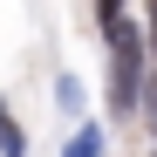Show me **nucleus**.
I'll return each instance as SVG.
<instances>
[{"instance_id":"obj_3","label":"nucleus","mask_w":157,"mask_h":157,"mask_svg":"<svg viewBox=\"0 0 157 157\" xmlns=\"http://www.w3.org/2000/svg\"><path fill=\"white\" fill-rule=\"evenodd\" d=\"M62 157H102V130H96V123H82V130H75V144H68Z\"/></svg>"},{"instance_id":"obj_2","label":"nucleus","mask_w":157,"mask_h":157,"mask_svg":"<svg viewBox=\"0 0 157 157\" xmlns=\"http://www.w3.org/2000/svg\"><path fill=\"white\" fill-rule=\"evenodd\" d=\"M0 157H28V144H21V116L0 102Z\"/></svg>"},{"instance_id":"obj_6","label":"nucleus","mask_w":157,"mask_h":157,"mask_svg":"<svg viewBox=\"0 0 157 157\" xmlns=\"http://www.w3.org/2000/svg\"><path fill=\"white\" fill-rule=\"evenodd\" d=\"M96 21H102V28H116V21H123V0H96Z\"/></svg>"},{"instance_id":"obj_4","label":"nucleus","mask_w":157,"mask_h":157,"mask_svg":"<svg viewBox=\"0 0 157 157\" xmlns=\"http://www.w3.org/2000/svg\"><path fill=\"white\" fill-rule=\"evenodd\" d=\"M55 102H62V109H82V82H75V75H62V82H55Z\"/></svg>"},{"instance_id":"obj_1","label":"nucleus","mask_w":157,"mask_h":157,"mask_svg":"<svg viewBox=\"0 0 157 157\" xmlns=\"http://www.w3.org/2000/svg\"><path fill=\"white\" fill-rule=\"evenodd\" d=\"M137 96H144V28L116 21V28H109V109L130 116Z\"/></svg>"},{"instance_id":"obj_5","label":"nucleus","mask_w":157,"mask_h":157,"mask_svg":"<svg viewBox=\"0 0 157 157\" xmlns=\"http://www.w3.org/2000/svg\"><path fill=\"white\" fill-rule=\"evenodd\" d=\"M137 109H144V116H150V130H157V75L144 82V96H137Z\"/></svg>"},{"instance_id":"obj_7","label":"nucleus","mask_w":157,"mask_h":157,"mask_svg":"<svg viewBox=\"0 0 157 157\" xmlns=\"http://www.w3.org/2000/svg\"><path fill=\"white\" fill-rule=\"evenodd\" d=\"M150 48H157V0H150Z\"/></svg>"}]
</instances>
